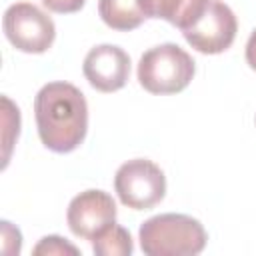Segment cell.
Wrapping results in <instances>:
<instances>
[{"mask_svg": "<svg viewBox=\"0 0 256 256\" xmlns=\"http://www.w3.org/2000/svg\"><path fill=\"white\" fill-rule=\"evenodd\" d=\"M66 220L74 236L92 242L106 226L116 222V202L104 190L80 192L68 204Z\"/></svg>", "mask_w": 256, "mask_h": 256, "instance_id": "obj_7", "label": "cell"}, {"mask_svg": "<svg viewBox=\"0 0 256 256\" xmlns=\"http://www.w3.org/2000/svg\"><path fill=\"white\" fill-rule=\"evenodd\" d=\"M194 72L192 56L172 42L146 50L138 62V82L150 94L182 92L192 82Z\"/></svg>", "mask_w": 256, "mask_h": 256, "instance_id": "obj_3", "label": "cell"}, {"mask_svg": "<svg viewBox=\"0 0 256 256\" xmlns=\"http://www.w3.org/2000/svg\"><path fill=\"white\" fill-rule=\"evenodd\" d=\"M82 70L92 88L100 92H116L128 82L130 56L120 46L100 44L86 54Z\"/></svg>", "mask_w": 256, "mask_h": 256, "instance_id": "obj_8", "label": "cell"}, {"mask_svg": "<svg viewBox=\"0 0 256 256\" xmlns=\"http://www.w3.org/2000/svg\"><path fill=\"white\" fill-rule=\"evenodd\" d=\"M238 22L228 4L210 0L204 14L186 30H182L186 42L202 54H220L228 50L236 38Z\"/></svg>", "mask_w": 256, "mask_h": 256, "instance_id": "obj_6", "label": "cell"}, {"mask_svg": "<svg viewBox=\"0 0 256 256\" xmlns=\"http://www.w3.org/2000/svg\"><path fill=\"white\" fill-rule=\"evenodd\" d=\"M98 14L112 30L128 32L144 22V12L138 0H98Z\"/></svg>", "mask_w": 256, "mask_h": 256, "instance_id": "obj_10", "label": "cell"}, {"mask_svg": "<svg viewBox=\"0 0 256 256\" xmlns=\"http://www.w3.org/2000/svg\"><path fill=\"white\" fill-rule=\"evenodd\" d=\"M140 248L148 256H194L206 246L204 226L186 214H158L140 226Z\"/></svg>", "mask_w": 256, "mask_h": 256, "instance_id": "obj_2", "label": "cell"}, {"mask_svg": "<svg viewBox=\"0 0 256 256\" xmlns=\"http://www.w3.org/2000/svg\"><path fill=\"white\" fill-rule=\"evenodd\" d=\"M34 116L42 144L58 154L76 150L88 130V104L70 82H48L34 98Z\"/></svg>", "mask_w": 256, "mask_h": 256, "instance_id": "obj_1", "label": "cell"}, {"mask_svg": "<svg viewBox=\"0 0 256 256\" xmlns=\"http://www.w3.org/2000/svg\"><path fill=\"white\" fill-rule=\"evenodd\" d=\"M2 106H4V114H2V122H4V164H8V158H10V148L14 144V140H18V134H20V110L18 106H14L10 102L8 96H2Z\"/></svg>", "mask_w": 256, "mask_h": 256, "instance_id": "obj_12", "label": "cell"}, {"mask_svg": "<svg viewBox=\"0 0 256 256\" xmlns=\"http://www.w3.org/2000/svg\"><path fill=\"white\" fill-rule=\"evenodd\" d=\"M210 0H138L146 18H162L172 26L186 30L206 10Z\"/></svg>", "mask_w": 256, "mask_h": 256, "instance_id": "obj_9", "label": "cell"}, {"mask_svg": "<svg viewBox=\"0 0 256 256\" xmlns=\"http://www.w3.org/2000/svg\"><path fill=\"white\" fill-rule=\"evenodd\" d=\"M92 250L96 256H128L132 254L134 244L130 232L112 222L92 240Z\"/></svg>", "mask_w": 256, "mask_h": 256, "instance_id": "obj_11", "label": "cell"}, {"mask_svg": "<svg viewBox=\"0 0 256 256\" xmlns=\"http://www.w3.org/2000/svg\"><path fill=\"white\" fill-rule=\"evenodd\" d=\"M2 28L8 42L26 54L46 52L56 38L52 18L30 2H16L8 6L2 18Z\"/></svg>", "mask_w": 256, "mask_h": 256, "instance_id": "obj_5", "label": "cell"}, {"mask_svg": "<svg viewBox=\"0 0 256 256\" xmlns=\"http://www.w3.org/2000/svg\"><path fill=\"white\" fill-rule=\"evenodd\" d=\"M120 202L132 210H150L166 194V176L152 160L134 158L124 162L114 176Z\"/></svg>", "mask_w": 256, "mask_h": 256, "instance_id": "obj_4", "label": "cell"}, {"mask_svg": "<svg viewBox=\"0 0 256 256\" xmlns=\"http://www.w3.org/2000/svg\"><path fill=\"white\" fill-rule=\"evenodd\" d=\"M246 62L250 64L252 70H256V28L252 30V34L246 42Z\"/></svg>", "mask_w": 256, "mask_h": 256, "instance_id": "obj_15", "label": "cell"}, {"mask_svg": "<svg viewBox=\"0 0 256 256\" xmlns=\"http://www.w3.org/2000/svg\"><path fill=\"white\" fill-rule=\"evenodd\" d=\"M34 254H46V256H56V254H78V248L70 242H66V238L60 236H44L36 246H34Z\"/></svg>", "mask_w": 256, "mask_h": 256, "instance_id": "obj_13", "label": "cell"}, {"mask_svg": "<svg viewBox=\"0 0 256 256\" xmlns=\"http://www.w3.org/2000/svg\"><path fill=\"white\" fill-rule=\"evenodd\" d=\"M86 0H42V4L52 10V12H58V14H72V12H78L82 6H84Z\"/></svg>", "mask_w": 256, "mask_h": 256, "instance_id": "obj_14", "label": "cell"}]
</instances>
